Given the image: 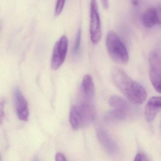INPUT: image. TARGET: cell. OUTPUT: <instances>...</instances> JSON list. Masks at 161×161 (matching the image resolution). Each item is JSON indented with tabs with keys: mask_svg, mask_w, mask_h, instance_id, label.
<instances>
[{
	"mask_svg": "<svg viewBox=\"0 0 161 161\" xmlns=\"http://www.w3.org/2000/svg\"><path fill=\"white\" fill-rule=\"evenodd\" d=\"M103 7L104 10H108L109 8V1L108 0H101Z\"/></svg>",
	"mask_w": 161,
	"mask_h": 161,
	"instance_id": "ffe728a7",
	"label": "cell"
},
{
	"mask_svg": "<svg viewBox=\"0 0 161 161\" xmlns=\"http://www.w3.org/2000/svg\"><path fill=\"white\" fill-rule=\"evenodd\" d=\"M149 160H150V159H149L148 157L145 153L142 152L138 153L136 155L134 159V161H149Z\"/></svg>",
	"mask_w": 161,
	"mask_h": 161,
	"instance_id": "e0dca14e",
	"label": "cell"
},
{
	"mask_svg": "<svg viewBox=\"0 0 161 161\" xmlns=\"http://www.w3.org/2000/svg\"><path fill=\"white\" fill-rule=\"evenodd\" d=\"M55 160L57 161H67L65 156L61 153H58L55 155Z\"/></svg>",
	"mask_w": 161,
	"mask_h": 161,
	"instance_id": "d6986e66",
	"label": "cell"
},
{
	"mask_svg": "<svg viewBox=\"0 0 161 161\" xmlns=\"http://www.w3.org/2000/svg\"><path fill=\"white\" fill-rule=\"evenodd\" d=\"M89 31L91 42L94 45H97L101 39L102 33L98 7L96 0L90 1Z\"/></svg>",
	"mask_w": 161,
	"mask_h": 161,
	"instance_id": "3957f363",
	"label": "cell"
},
{
	"mask_svg": "<svg viewBox=\"0 0 161 161\" xmlns=\"http://www.w3.org/2000/svg\"><path fill=\"white\" fill-rule=\"evenodd\" d=\"M98 140L105 151L109 154H114L117 150L118 147L114 140L102 128L97 130Z\"/></svg>",
	"mask_w": 161,
	"mask_h": 161,
	"instance_id": "ba28073f",
	"label": "cell"
},
{
	"mask_svg": "<svg viewBox=\"0 0 161 161\" xmlns=\"http://www.w3.org/2000/svg\"><path fill=\"white\" fill-rule=\"evenodd\" d=\"M68 39L63 36L54 45L51 59V68L57 70L65 60L68 49Z\"/></svg>",
	"mask_w": 161,
	"mask_h": 161,
	"instance_id": "5b68a950",
	"label": "cell"
},
{
	"mask_svg": "<svg viewBox=\"0 0 161 161\" xmlns=\"http://www.w3.org/2000/svg\"><path fill=\"white\" fill-rule=\"evenodd\" d=\"M4 108L2 103H0V125L2 124L4 118Z\"/></svg>",
	"mask_w": 161,
	"mask_h": 161,
	"instance_id": "ac0fdd59",
	"label": "cell"
},
{
	"mask_svg": "<svg viewBox=\"0 0 161 161\" xmlns=\"http://www.w3.org/2000/svg\"><path fill=\"white\" fill-rule=\"evenodd\" d=\"M1 26H2V22H1V20H0V30H1Z\"/></svg>",
	"mask_w": 161,
	"mask_h": 161,
	"instance_id": "44dd1931",
	"label": "cell"
},
{
	"mask_svg": "<svg viewBox=\"0 0 161 161\" xmlns=\"http://www.w3.org/2000/svg\"><path fill=\"white\" fill-rule=\"evenodd\" d=\"M77 106L80 115L83 127L90 124L95 120L96 111L91 101L85 99Z\"/></svg>",
	"mask_w": 161,
	"mask_h": 161,
	"instance_id": "8992f818",
	"label": "cell"
},
{
	"mask_svg": "<svg viewBox=\"0 0 161 161\" xmlns=\"http://www.w3.org/2000/svg\"><path fill=\"white\" fill-rule=\"evenodd\" d=\"M66 0H57L55 6V14L59 16L61 14L64 7Z\"/></svg>",
	"mask_w": 161,
	"mask_h": 161,
	"instance_id": "2e32d148",
	"label": "cell"
},
{
	"mask_svg": "<svg viewBox=\"0 0 161 161\" xmlns=\"http://www.w3.org/2000/svg\"><path fill=\"white\" fill-rule=\"evenodd\" d=\"M161 106V98L159 97H152L149 99L145 106L144 115L148 122H151L154 120Z\"/></svg>",
	"mask_w": 161,
	"mask_h": 161,
	"instance_id": "9c48e42d",
	"label": "cell"
},
{
	"mask_svg": "<svg viewBox=\"0 0 161 161\" xmlns=\"http://www.w3.org/2000/svg\"><path fill=\"white\" fill-rule=\"evenodd\" d=\"M149 78L152 84L158 93H161V56L158 51L153 50L149 57Z\"/></svg>",
	"mask_w": 161,
	"mask_h": 161,
	"instance_id": "277c9868",
	"label": "cell"
},
{
	"mask_svg": "<svg viewBox=\"0 0 161 161\" xmlns=\"http://www.w3.org/2000/svg\"><path fill=\"white\" fill-rule=\"evenodd\" d=\"M106 47L111 59L120 64H125L129 61L128 50L119 36L113 31H110L106 37Z\"/></svg>",
	"mask_w": 161,
	"mask_h": 161,
	"instance_id": "7a4b0ae2",
	"label": "cell"
},
{
	"mask_svg": "<svg viewBox=\"0 0 161 161\" xmlns=\"http://www.w3.org/2000/svg\"><path fill=\"white\" fill-rule=\"evenodd\" d=\"M160 11L156 7H152L147 9L142 17V21L145 27L151 28L161 24Z\"/></svg>",
	"mask_w": 161,
	"mask_h": 161,
	"instance_id": "30bf717a",
	"label": "cell"
},
{
	"mask_svg": "<svg viewBox=\"0 0 161 161\" xmlns=\"http://www.w3.org/2000/svg\"><path fill=\"white\" fill-rule=\"evenodd\" d=\"M14 96L18 117L20 120L27 121L29 117V109L27 100L18 88L15 90Z\"/></svg>",
	"mask_w": 161,
	"mask_h": 161,
	"instance_id": "52a82bcc",
	"label": "cell"
},
{
	"mask_svg": "<svg viewBox=\"0 0 161 161\" xmlns=\"http://www.w3.org/2000/svg\"><path fill=\"white\" fill-rule=\"evenodd\" d=\"M112 79L115 85L132 103L141 104L146 100L147 92L145 87L131 79L122 69H114Z\"/></svg>",
	"mask_w": 161,
	"mask_h": 161,
	"instance_id": "6da1fadb",
	"label": "cell"
},
{
	"mask_svg": "<svg viewBox=\"0 0 161 161\" xmlns=\"http://www.w3.org/2000/svg\"><path fill=\"white\" fill-rule=\"evenodd\" d=\"M81 41V28L78 30L75 39V45L73 47L72 53L74 55H77L80 52V48Z\"/></svg>",
	"mask_w": 161,
	"mask_h": 161,
	"instance_id": "9a60e30c",
	"label": "cell"
},
{
	"mask_svg": "<svg viewBox=\"0 0 161 161\" xmlns=\"http://www.w3.org/2000/svg\"><path fill=\"white\" fill-rule=\"evenodd\" d=\"M110 105L114 109H119L130 112V107L124 99L118 96H112L109 99Z\"/></svg>",
	"mask_w": 161,
	"mask_h": 161,
	"instance_id": "5bb4252c",
	"label": "cell"
},
{
	"mask_svg": "<svg viewBox=\"0 0 161 161\" xmlns=\"http://www.w3.org/2000/svg\"><path fill=\"white\" fill-rule=\"evenodd\" d=\"M129 112L119 109L111 110L105 114L103 119L106 122H113L120 121L127 118Z\"/></svg>",
	"mask_w": 161,
	"mask_h": 161,
	"instance_id": "7c38bea8",
	"label": "cell"
},
{
	"mask_svg": "<svg viewBox=\"0 0 161 161\" xmlns=\"http://www.w3.org/2000/svg\"><path fill=\"white\" fill-rule=\"evenodd\" d=\"M81 90L85 99L91 101L95 95V86L93 78L90 75H85L83 78Z\"/></svg>",
	"mask_w": 161,
	"mask_h": 161,
	"instance_id": "8fae6325",
	"label": "cell"
},
{
	"mask_svg": "<svg viewBox=\"0 0 161 161\" xmlns=\"http://www.w3.org/2000/svg\"><path fill=\"white\" fill-rule=\"evenodd\" d=\"M69 119L70 125L73 130H77L83 127L80 115L77 105L71 107L69 113Z\"/></svg>",
	"mask_w": 161,
	"mask_h": 161,
	"instance_id": "4fadbf2b",
	"label": "cell"
}]
</instances>
